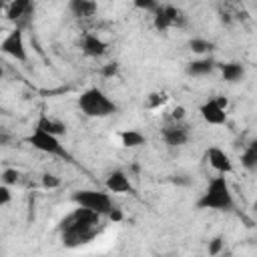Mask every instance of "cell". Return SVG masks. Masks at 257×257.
Wrapping results in <instances>:
<instances>
[{
    "instance_id": "6da1fadb",
    "label": "cell",
    "mask_w": 257,
    "mask_h": 257,
    "mask_svg": "<svg viewBox=\"0 0 257 257\" xmlns=\"http://www.w3.org/2000/svg\"><path fill=\"white\" fill-rule=\"evenodd\" d=\"M100 217L102 215H98L90 209H84V207H78L72 213H68L58 225L62 243L66 247H78V245H84L90 239H94L98 233Z\"/></svg>"
},
{
    "instance_id": "7a4b0ae2",
    "label": "cell",
    "mask_w": 257,
    "mask_h": 257,
    "mask_svg": "<svg viewBox=\"0 0 257 257\" xmlns=\"http://www.w3.org/2000/svg\"><path fill=\"white\" fill-rule=\"evenodd\" d=\"M195 205H197V209H203V211H233L235 199H233L227 177L221 173L217 177H213Z\"/></svg>"
},
{
    "instance_id": "3957f363",
    "label": "cell",
    "mask_w": 257,
    "mask_h": 257,
    "mask_svg": "<svg viewBox=\"0 0 257 257\" xmlns=\"http://www.w3.org/2000/svg\"><path fill=\"white\" fill-rule=\"evenodd\" d=\"M78 108H80V112H84L90 118H106V116H112L118 110L116 102L110 100L106 96V92L100 90L98 86H90L84 92H80Z\"/></svg>"
},
{
    "instance_id": "277c9868",
    "label": "cell",
    "mask_w": 257,
    "mask_h": 257,
    "mask_svg": "<svg viewBox=\"0 0 257 257\" xmlns=\"http://www.w3.org/2000/svg\"><path fill=\"white\" fill-rule=\"evenodd\" d=\"M28 145H32L36 151L40 153H46V155H52V157H60L64 161H72V155L66 151V147L60 143V137L40 128V126H34V131L30 133V137L26 139Z\"/></svg>"
},
{
    "instance_id": "5b68a950",
    "label": "cell",
    "mask_w": 257,
    "mask_h": 257,
    "mask_svg": "<svg viewBox=\"0 0 257 257\" xmlns=\"http://www.w3.org/2000/svg\"><path fill=\"white\" fill-rule=\"evenodd\" d=\"M72 203L76 207H84V209H90L98 215H108L112 211V199L108 193L104 191H94V189H82V191H76L72 193Z\"/></svg>"
},
{
    "instance_id": "8992f818",
    "label": "cell",
    "mask_w": 257,
    "mask_h": 257,
    "mask_svg": "<svg viewBox=\"0 0 257 257\" xmlns=\"http://www.w3.org/2000/svg\"><path fill=\"white\" fill-rule=\"evenodd\" d=\"M0 50L6 56H10V58H14L18 62H26L28 60V52H26V44H24V34H22L20 28H14V30H10L4 36V40L0 42Z\"/></svg>"
},
{
    "instance_id": "52a82bcc",
    "label": "cell",
    "mask_w": 257,
    "mask_h": 257,
    "mask_svg": "<svg viewBox=\"0 0 257 257\" xmlns=\"http://www.w3.org/2000/svg\"><path fill=\"white\" fill-rule=\"evenodd\" d=\"M205 155H207L209 165H211L217 173H221V175H231V173H233V161H231V157H229L223 149H219V147H209Z\"/></svg>"
},
{
    "instance_id": "ba28073f",
    "label": "cell",
    "mask_w": 257,
    "mask_h": 257,
    "mask_svg": "<svg viewBox=\"0 0 257 257\" xmlns=\"http://www.w3.org/2000/svg\"><path fill=\"white\" fill-rule=\"evenodd\" d=\"M80 50H82V54L88 56V58H98V56H102V54L108 50V44H106L100 36H96V34H92V32H86V34H82V38H80Z\"/></svg>"
},
{
    "instance_id": "9c48e42d",
    "label": "cell",
    "mask_w": 257,
    "mask_h": 257,
    "mask_svg": "<svg viewBox=\"0 0 257 257\" xmlns=\"http://www.w3.org/2000/svg\"><path fill=\"white\" fill-rule=\"evenodd\" d=\"M163 141L169 147H183L189 141V128L183 122H171L163 128Z\"/></svg>"
},
{
    "instance_id": "30bf717a",
    "label": "cell",
    "mask_w": 257,
    "mask_h": 257,
    "mask_svg": "<svg viewBox=\"0 0 257 257\" xmlns=\"http://www.w3.org/2000/svg\"><path fill=\"white\" fill-rule=\"evenodd\" d=\"M104 187H106L108 193H120V195L135 193L133 183H131V179L126 177L124 171H112V173H108V177L104 181Z\"/></svg>"
},
{
    "instance_id": "8fae6325",
    "label": "cell",
    "mask_w": 257,
    "mask_h": 257,
    "mask_svg": "<svg viewBox=\"0 0 257 257\" xmlns=\"http://www.w3.org/2000/svg\"><path fill=\"white\" fill-rule=\"evenodd\" d=\"M199 112H201V116H203V120L207 124H225L227 122V112H225L223 106L217 104L215 98L203 102L201 108H199Z\"/></svg>"
},
{
    "instance_id": "7c38bea8",
    "label": "cell",
    "mask_w": 257,
    "mask_h": 257,
    "mask_svg": "<svg viewBox=\"0 0 257 257\" xmlns=\"http://www.w3.org/2000/svg\"><path fill=\"white\" fill-rule=\"evenodd\" d=\"M96 0H68V10L74 18H90L96 14Z\"/></svg>"
},
{
    "instance_id": "4fadbf2b",
    "label": "cell",
    "mask_w": 257,
    "mask_h": 257,
    "mask_svg": "<svg viewBox=\"0 0 257 257\" xmlns=\"http://www.w3.org/2000/svg\"><path fill=\"white\" fill-rule=\"evenodd\" d=\"M215 66H217V62L213 58H197V60H191L187 64L185 72L189 76H207L215 70Z\"/></svg>"
},
{
    "instance_id": "5bb4252c",
    "label": "cell",
    "mask_w": 257,
    "mask_h": 257,
    "mask_svg": "<svg viewBox=\"0 0 257 257\" xmlns=\"http://www.w3.org/2000/svg\"><path fill=\"white\" fill-rule=\"evenodd\" d=\"M217 66H219L221 78L225 82H239L245 76V68L239 62H223V64H217Z\"/></svg>"
},
{
    "instance_id": "9a60e30c",
    "label": "cell",
    "mask_w": 257,
    "mask_h": 257,
    "mask_svg": "<svg viewBox=\"0 0 257 257\" xmlns=\"http://www.w3.org/2000/svg\"><path fill=\"white\" fill-rule=\"evenodd\" d=\"M30 8H32V0H8L6 16L8 20H20L30 12Z\"/></svg>"
},
{
    "instance_id": "2e32d148",
    "label": "cell",
    "mask_w": 257,
    "mask_h": 257,
    "mask_svg": "<svg viewBox=\"0 0 257 257\" xmlns=\"http://www.w3.org/2000/svg\"><path fill=\"white\" fill-rule=\"evenodd\" d=\"M36 126H40V128H44V131H48V133H52V135H56V137L66 135V124L60 122V120H56V118H50V116L44 114V112L38 116Z\"/></svg>"
},
{
    "instance_id": "e0dca14e",
    "label": "cell",
    "mask_w": 257,
    "mask_h": 257,
    "mask_svg": "<svg viewBox=\"0 0 257 257\" xmlns=\"http://www.w3.org/2000/svg\"><path fill=\"white\" fill-rule=\"evenodd\" d=\"M241 165L245 171H251V173L257 171V139H253L245 145V151L241 155Z\"/></svg>"
},
{
    "instance_id": "ac0fdd59",
    "label": "cell",
    "mask_w": 257,
    "mask_h": 257,
    "mask_svg": "<svg viewBox=\"0 0 257 257\" xmlns=\"http://www.w3.org/2000/svg\"><path fill=\"white\" fill-rule=\"evenodd\" d=\"M118 137H120V145L126 147V149H137V147L147 145V137L143 133H139V131H133V128L122 131Z\"/></svg>"
},
{
    "instance_id": "d6986e66",
    "label": "cell",
    "mask_w": 257,
    "mask_h": 257,
    "mask_svg": "<svg viewBox=\"0 0 257 257\" xmlns=\"http://www.w3.org/2000/svg\"><path fill=\"white\" fill-rule=\"evenodd\" d=\"M153 24H155V28H157L159 32H165V30L173 28L171 16H169V12H167V8H165V6H159V8L155 10V18H153Z\"/></svg>"
},
{
    "instance_id": "ffe728a7",
    "label": "cell",
    "mask_w": 257,
    "mask_h": 257,
    "mask_svg": "<svg viewBox=\"0 0 257 257\" xmlns=\"http://www.w3.org/2000/svg\"><path fill=\"white\" fill-rule=\"evenodd\" d=\"M189 48H191L195 54H207V52H211V50L215 48V44H213L211 40H207V38L195 36V38L189 40Z\"/></svg>"
},
{
    "instance_id": "44dd1931",
    "label": "cell",
    "mask_w": 257,
    "mask_h": 257,
    "mask_svg": "<svg viewBox=\"0 0 257 257\" xmlns=\"http://www.w3.org/2000/svg\"><path fill=\"white\" fill-rule=\"evenodd\" d=\"M167 100H169L167 92H159V90H157V92H151V94L147 96V100H145V106L155 110V108H161V106H163Z\"/></svg>"
},
{
    "instance_id": "7402d4cb",
    "label": "cell",
    "mask_w": 257,
    "mask_h": 257,
    "mask_svg": "<svg viewBox=\"0 0 257 257\" xmlns=\"http://www.w3.org/2000/svg\"><path fill=\"white\" fill-rule=\"evenodd\" d=\"M167 8V12H169V16H171V22H173V26H185V22H187V18H185V14L179 10V8H175V6H165Z\"/></svg>"
},
{
    "instance_id": "603a6c76",
    "label": "cell",
    "mask_w": 257,
    "mask_h": 257,
    "mask_svg": "<svg viewBox=\"0 0 257 257\" xmlns=\"http://www.w3.org/2000/svg\"><path fill=\"white\" fill-rule=\"evenodd\" d=\"M18 179H20V173H18L16 169H4L2 175H0V181H2L4 185H10V187L16 185Z\"/></svg>"
},
{
    "instance_id": "cb8c5ba5",
    "label": "cell",
    "mask_w": 257,
    "mask_h": 257,
    "mask_svg": "<svg viewBox=\"0 0 257 257\" xmlns=\"http://www.w3.org/2000/svg\"><path fill=\"white\" fill-rule=\"evenodd\" d=\"M223 247H225V241H223V237H213V239L209 241V247H207V251H209V255H219V253L223 251Z\"/></svg>"
},
{
    "instance_id": "d4e9b609",
    "label": "cell",
    "mask_w": 257,
    "mask_h": 257,
    "mask_svg": "<svg viewBox=\"0 0 257 257\" xmlns=\"http://www.w3.org/2000/svg\"><path fill=\"white\" fill-rule=\"evenodd\" d=\"M40 183H42L44 189H56V187H60V179L56 175H50V173L42 175V181Z\"/></svg>"
},
{
    "instance_id": "484cf974",
    "label": "cell",
    "mask_w": 257,
    "mask_h": 257,
    "mask_svg": "<svg viewBox=\"0 0 257 257\" xmlns=\"http://www.w3.org/2000/svg\"><path fill=\"white\" fill-rule=\"evenodd\" d=\"M133 4H135V8H139V10H157L159 8V4H157V0H133Z\"/></svg>"
},
{
    "instance_id": "4316f807",
    "label": "cell",
    "mask_w": 257,
    "mask_h": 257,
    "mask_svg": "<svg viewBox=\"0 0 257 257\" xmlns=\"http://www.w3.org/2000/svg\"><path fill=\"white\" fill-rule=\"evenodd\" d=\"M12 201V193H10V185H0V207H6Z\"/></svg>"
},
{
    "instance_id": "83f0119b",
    "label": "cell",
    "mask_w": 257,
    "mask_h": 257,
    "mask_svg": "<svg viewBox=\"0 0 257 257\" xmlns=\"http://www.w3.org/2000/svg\"><path fill=\"white\" fill-rule=\"evenodd\" d=\"M100 72H102L104 78H112V76H116V72H118V62H108V64H104Z\"/></svg>"
},
{
    "instance_id": "f1b7e54d",
    "label": "cell",
    "mask_w": 257,
    "mask_h": 257,
    "mask_svg": "<svg viewBox=\"0 0 257 257\" xmlns=\"http://www.w3.org/2000/svg\"><path fill=\"white\" fill-rule=\"evenodd\" d=\"M185 106H181V104H177V106H173L171 108V120H175V122H183V118H185Z\"/></svg>"
},
{
    "instance_id": "f546056e",
    "label": "cell",
    "mask_w": 257,
    "mask_h": 257,
    "mask_svg": "<svg viewBox=\"0 0 257 257\" xmlns=\"http://www.w3.org/2000/svg\"><path fill=\"white\" fill-rule=\"evenodd\" d=\"M106 217H108L110 221H120V219H122V213H120V211H118L116 207H112V211H110V213H108Z\"/></svg>"
},
{
    "instance_id": "4dcf8cb0",
    "label": "cell",
    "mask_w": 257,
    "mask_h": 257,
    "mask_svg": "<svg viewBox=\"0 0 257 257\" xmlns=\"http://www.w3.org/2000/svg\"><path fill=\"white\" fill-rule=\"evenodd\" d=\"M215 100H217V104H219V106H223V108L227 110V104H229V102H227V98H225V96H217Z\"/></svg>"
},
{
    "instance_id": "1f68e13d",
    "label": "cell",
    "mask_w": 257,
    "mask_h": 257,
    "mask_svg": "<svg viewBox=\"0 0 257 257\" xmlns=\"http://www.w3.org/2000/svg\"><path fill=\"white\" fill-rule=\"evenodd\" d=\"M253 209H255V211H257V201H255V203H253Z\"/></svg>"
}]
</instances>
